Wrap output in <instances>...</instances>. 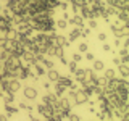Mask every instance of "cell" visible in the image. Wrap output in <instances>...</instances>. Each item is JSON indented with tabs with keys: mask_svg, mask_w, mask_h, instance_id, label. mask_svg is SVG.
I'll use <instances>...</instances> for the list:
<instances>
[{
	"mask_svg": "<svg viewBox=\"0 0 129 121\" xmlns=\"http://www.w3.org/2000/svg\"><path fill=\"white\" fill-rule=\"evenodd\" d=\"M129 24L126 23V24H119L118 21L116 23H113L111 26H110V29H111V32L115 34V39H121V37H126V36L129 34Z\"/></svg>",
	"mask_w": 129,
	"mask_h": 121,
	"instance_id": "1",
	"label": "cell"
},
{
	"mask_svg": "<svg viewBox=\"0 0 129 121\" xmlns=\"http://www.w3.org/2000/svg\"><path fill=\"white\" fill-rule=\"evenodd\" d=\"M19 60H21V65H23V66L31 68L32 65L36 63V55L32 53V52H29V50H24V53L19 56Z\"/></svg>",
	"mask_w": 129,
	"mask_h": 121,
	"instance_id": "2",
	"label": "cell"
},
{
	"mask_svg": "<svg viewBox=\"0 0 129 121\" xmlns=\"http://www.w3.org/2000/svg\"><path fill=\"white\" fill-rule=\"evenodd\" d=\"M89 97L86 92H84V89H78V90H74V105H84L89 102Z\"/></svg>",
	"mask_w": 129,
	"mask_h": 121,
	"instance_id": "3",
	"label": "cell"
},
{
	"mask_svg": "<svg viewBox=\"0 0 129 121\" xmlns=\"http://www.w3.org/2000/svg\"><path fill=\"white\" fill-rule=\"evenodd\" d=\"M36 110H37L42 116H45V118H52L53 116V108L50 107V105H45V103H39L37 107H36Z\"/></svg>",
	"mask_w": 129,
	"mask_h": 121,
	"instance_id": "4",
	"label": "cell"
},
{
	"mask_svg": "<svg viewBox=\"0 0 129 121\" xmlns=\"http://www.w3.org/2000/svg\"><path fill=\"white\" fill-rule=\"evenodd\" d=\"M23 94L26 99H29V100H36L37 99V89L36 87H32V86H26L23 89Z\"/></svg>",
	"mask_w": 129,
	"mask_h": 121,
	"instance_id": "5",
	"label": "cell"
},
{
	"mask_svg": "<svg viewBox=\"0 0 129 121\" xmlns=\"http://www.w3.org/2000/svg\"><path fill=\"white\" fill-rule=\"evenodd\" d=\"M70 44H71V42H68V39L64 37V36H58V34H56V37L53 39V45H55V47L64 48V47H70Z\"/></svg>",
	"mask_w": 129,
	"mask_h": 121,
	"instance_id": "6",
	"label": "cell"
},
{
	"mask_svg": "<svg viewBox=\"0 0 129 121\" xmlns=\"http://www.w3.org/2000/svg\"><path fill=\"white\" fill-rule=\"evenodd\" d=\"M47 79L50 81V82H56V81L60 79V73L55 70V68H52V70H47Z\"/></svg>",
	"mask_w": 129,
	"mask_h": 121,
	"instance_id": "7",
	"label": "cell"
},
{
	"mask_svg": "<svg viewBox=\"0 0 129 121\" xmlns=\"http://www.w3.org/2000/svg\"><path fill=\"white\" fill-rule=\"evenodd\" d=\"M56 100H58V97H56L55 94H52V92H48V94H45L44 95V99H42V102L45 103V105H53V103H56Z\"/></svg>",
	"mask_w": 129,
	"mask_h": 121,
	"instance_id": "8",
	"label": "cell"
},
{
	"mask_svg": "<svg viewBox=\"0 0 129 121\" xmlns=\"http://www.w3.org/2000/svg\"><path fill=\"white\" fill-rule=\"evenodd\" d=\"M68 23H70L71 26H76V27H79V29H81V27H84V19L81 18L79 15H74V16H73V18L70 19V21H68Z\"/></svg>",
	"mask_w": 129,
	"mask_h": 121,
	"instance_id": "9",
	"label": "cell"
},
{
	"mask_svg": "<svg viewBox=\"0 0 129 121\" xmlns=\"http://www.w3.org/2000/svg\"><path fill=\"white\" fill-rule=\"evenodd\" d=\"M78 15H79L82 19H89V18H90V7H89V5H82Z\"/></svg>",
	"mask_w": 129,
	"mask_h": 121,
	"instance_id": "10",
	"label": "cell"
},
{
	"mask_svg": "<svg viewBox=\"0 0 129 121\" xmlns=\"http://www.w3.org/2000/svg\"><path fill=\"white\" fill-rule=\"evenodd\" d=\"M73 74H74V79L78 81V82H84V81H86V73H84V68H78V70L73 73Z\"/></svg>",
	"mask_w": 129,
	"mask_h": 121,
	"instance_id": "11",
	"label": "cell"
},
{
	"mask_svg": "<svg viewBox=\"0 0 129 121\" xmlns=\"http://www.w3.org/2000/svg\"><path fill=\"white\" fill-rule=\"evenodd\" d=\"M81 37V29L79 27H74L71 32H70V36H68V42H74V40H78Z\"/></svg>",
	"mask_w": 129,
	"mask_h": 121,
	"instance_id": "12",
	"label": "cell"
},
{
	"mask_svg": "<svg viewBox=\"0 0 129 121\" xmlns=\"http://www.w3.org/2000/svg\"><path fill=\"white\" fill-rule=\"evenodd\" d=\"M64 92H66V87H64L63 84H60V82H55V92H53V94L58 97V99L64 95Z\"/></svg>",
	"mask_w": 129,
	"mask_h": 121,
	"instance_id": "13",
	"label": "cell"
},
{
	"mask_svg": "<svg viewBox=\"0 0 129 121\" xmlns=\"http://www.w3.org/2000/svg\"><path fill=\"white\" fill-rule=\"evenodd\" d=\"M56 82H60V84H63L66 89H70L73 86V81L70 79V76H60V79L56 81Z\"/></svg>",
	"mask_w": 129,
	"mask_h": 121,
	"instance_id": "14",
	"label": "cell"
},
{
	"mask_svg": "<svg viewBox=\"0 0 129 121\" xmlns=\"http://www.w3.org/2000/svg\"><path fill=\"white\" fill-rule=\"evenodd\" d=\"M18 111H19L18 107H13L11 103H5V113H7V116H11V115H15V113H18Z\"/></svg>",
	"mask_w": 129,
	"mask_h": 121,
	"instance_id": "15",
	"label": "cell"
},
{
	"mask_svg": "<svg viewBox=\"0 0 129 121\" xmlns=\"http://www.w3.org/2000/svg\"><path fill=\"white\" fill-rule=\"evenodd\" d=\"M32 66L36 68V74H37V76H42V74H45V73H47L45 66H44L42 63H39V62H36L34 65H32Z\"/></svg>",
	"mask_w": 129,
	"mask_h": 121,
	"instance_id": "16",
	"label": "cell"
},
{
	"mask_svg": "<svg viewBox=\"0 0 129 121\" xmlns=\"http://www.w3.org/2000/svg\"><path fill=\"white\" fill-rule=\"evenodd\" d=\"M116 16H118V19H119V21L123 23V24H126V23H127V10H124V8H123V10H118Z\"/></svg>",
	"mask_w": 129,
	"mask_h": 121,
	"instance_id": "17",
	"label": "cell"
},
{
	"mask_svg": "<svg viewBox=\"0 0 129 121\" xmlns=\"http://www.w3.org/2000/svg\"><path fill=\"white\" fill-rule=\"evenodd\" d=\"M118 71H119V74H121V78H127L129 76V66L127 65H118Z\"/></svg>",
	"mask_w": 129,
	"mask_h": 121,
	"instance_id": "18",
	"label": "cell"
},
{
	"mask_svg": "<svg viewBox=\"0 0 129 121\" xmlns=\"http://www.w3.org/2000/svg\"><path fill=\"white\" fill-rule=\"evenodd\" d=\"M5 37L8 40H16V39H18V31L13 29V27H10V29L7 31V36H5Z\"/></svg>",
	"mask_w": 129,
	"mask_h": 121,
	"instance_id": "19",
	"label": "cell"
},
{
	"mask_svg": "<svg viewBox=\"0 0 129 121\" xmlns=\"http://www.w3.org/2000/svg\"><path fill=\"white\" fill-rule=\"evenodd\" d=\"M11 56V52L10 50H7V48H0V62H7L8 58Z\"/></svg>",
	"mask_w": 129,
	"mask_h": 121,
	"instance_id": "20",
	"label": "cell"
},
{
	"mask_svg": "<svg viewBox=\"0 0 129 121\" xmlns=\"http://www.w3.org/2000/svg\"><path fill=\"white\" fill-rule=\"evenodd\" d=\"M103 78L107 79V81L115 79V78H116V71H115V70H111V68H108V70H105V73H103Z\"/></svg>",
	"mask_w": 129,
	"mask_h": 121,
	"instance_id": "21",
	"label": "cell"
},
{
	"mask_svg": "<svg viewBox=\"0 0 129 121\" xmlns=\"http://www.w3.org/2000/svg\"><path fill=\"white\" fill-rule=\"evenodd\" d=\"M2 99L5 103H13L15 102V94H8V92H3L2 94Z\"/></svg>",
	"mask_w": 129,
	"mask_h": 121,
	"instance_id": "22",
	"label": "cell"
},
{
	"mask_svg": "<svg viewBox=\"0 0 129 121\" xmlns=\"http://www.w3.org/2000/svg\"><path fill=\"white\" fill-rule=\"evenodd\" d=\"M92 66H94V71H102L105 68V65H103V62H100V60H94Z\"/></svg>",
	"mask_w": 129,
	"mask_h": 121,
	"instance_id": "23",
	"label": "cell"
},
{
	"mask_svg": "<svg viewBox=\"0 0 129 121\" xmlns=\"http://www.w3.org/2000/svg\"><path fill=\"white\" fill-rule=\"evenodd\" d=\"M105 13H107L108 16H116V13H118V8H115V7H105Z\"/></svg>",
	"mask_w": 129,
	"mask_h": 121,
	"instance_id": "24",
	"label": "cell"
},
{
	"mask_svg": "<svg viewBox=\"0 0 129 121\" xmlns=\"http://www.w3.org/2000/svg\"><path fill=\"white\" fill-rule=\"evenodd\" d=\"M66 26H68V21L66 19H58V21H55V27H58V29H66Z\"/></svg>",
	"mask_w": 129,
	"mask_h": 121,
	"instance_id": "25",
	"label": "cell"
},
{
	"mask_svg": "<svg viewBox=\"0 0 129 121\" xmlns=\"http://www.w3.org/2000/svg\"><path fill=\"white\" fill-rule=\"evenodd\" d=\"M42 65L45 66V70H52V68H53V60H50V58H44V60H42Z\"/></svg>",
	"mask_w": 129,
	"mask_h": 121,
	"instance_id": "26",
	"label": "cell"
},
{
	"mask_svg": "<svg viewBox=\"0 0 129 121\" xmlns=\"http://www.w3.org/2000/svg\"><path fill=\"white\" fill-rule=\"evenodd\" d=\"M68 68H70V71H71V74H73V73H74L76 70H78V63H76V62H73V60H71V62H68Z\"/></svg>",
	"mask_w": 129,
	"mask_h": 121,
	"instance_id": "27",
	"label": "cell"
},
{
	"mask_svg": "<svg viewBox=\"0 0 129 121\" xmlns=\"http://www.w3.org/2000/svg\"><path fill=\"white\" fill-rule=\"evenodd\" d=\"M90 36V29L89 27H81V37H89Z\"/></svg>",
	"mask_w": 129,
	"mask_h": 121,
	"instance_id": "28",
	"label": "cell"
},
{
	"mask_svg": "<svg viewBox=\"0 0 129 121\" xmlns=\"http://www.w3.org/2000/svg\"><path fill=\"white\" fill-rule=\"evenodd\" d=\"M78 50H79V52H87V50H89L87 42H81V44H79V47H78Z\"/></svg>",
	"mask_w": 129,
	"mask_h": 121,
	"instance_id": "29",
	"label": "cell"
},
{
	"mask_svg": "<svg viewBox=\"0 0 129 121\" xmlns=\"http://www.w3.org/2000/svg\"><path fill=\"white\" fill-rule=\"evenodd\" d=\"M68 119L70 121H81V116H78L76 113H70V115H68Z\"/></svg>",
	"mask_w": 129,
	"mask_h": 121,
	"instance_id": "30",
	"label": "cell"
},
{
	"mask_svg": "<svg viewBox=\"0 0 129 121\" xmlns=\"http://www.w3.org/2000/svg\"><path fill=\"white\" fill-rule=\"evenodd\" d=\"M56 8H60L61 11H66L68 10V2H58V7Z\"/></svg>",
	"mask_w": 129,
	"mask_h": 121,
	"instance_id": "31",
	"label": "cell"
},
{
	"mask_svg": "<svg viewBox=\"0 0 129 121\" xmlns=\"http://www.w3.org/2000/svg\"><path fill=\"white\" fill-rule=\"evenodd\" d=\"M53 56H58V58H60V56H63V48L61 47H55V55Z\"/></svg>",
	"mask_w": 129,
	"mask_h": 121,
	"instance_id": "32",
	"label": "cell"
},
{
	"mask_svg": "<svg viewBox=\"0 0 129 121\" xmlns=\"http://www.w3.org/2000/svg\"><path fill=\"white\" fill-rule=\"evenodd\" d=\"M81 60H82V55H81V53H73V62L79 63Z\"/></svg>",
	"mask_w": 129,
	"mask_h": 121,
	"instance_id": "33",
	"label": "cell"
},
{
	"mask_svg": "<svg viewBox=\"0 0 129 121\" xmlns=\"http://www.w3.org/2000/svg\"><path fill=\"white\" fill-rule=\"evenodd\" d=\"M89 27H90V29H95L97 27V19H89Z\"/></svg>",
	"mask_w": 129,
	"mask_h": 121,
	"instance_id": "34",
	"label": "cell"
},
{
	"mask_svg": "<svg viewBox=\"0 0 129 121\" xmlns=\"http://www.w3.org/2000/svg\"><path fill=\"white\" fill-rule=\"evenodd\" d=\"M86 60H89V62H94V60H95L94 53H92V52H86Z\"/></svg>",
	"mask_w": 129,
	"mask_h": 121,
	"instance_id": "35",
	"label": "cell"
},
{
	"mask_svg": "<svg viewBox=\"0 0 129 121\" xmlns=\"http://www.w3.org/2000/svg\"><path fill=\"white\" fill-rule=\"evenodd\" d=\"M99 40H100V42H105V40H107V34H105V32H100V34H99Z\"/></svg>",
	"mask_w": 129,
	"mask_h": 121,
	"instance_id": "36",
	"label": "cell"
},
{
	"mask_svg": "<svg viewBox=\"0 0 129 121\" xmlns=\"http://www.w3.org/2000/svg\"><path fill=\"white\" fill-rule=\"evenodd\" d=\"M118 53H119L121 56H126V55H127V48H126V47H123V48H121V50L118 52Z\"/></svg>",
	"mask_w": 129,
	"mask_h": 121,
	"instance_id": "37",
	"label": "cell"
},
{
	"mask_svg": "<svg viewBox=\"0 0 129 121\" xmlns=\"http://www.w3.org/2000/svg\"><path fill=\"white\" fill-rule=\"evenodd\" d=\"M113 63H115L116 66H118V65H121V58H119V56H113Z\"/></svg>",
	"mask_w": 129,
	"mask_h": 121,
	"instance_id": "38",
	"label": "cell"
},
{
	"mask_svg": "<svg viewBox=\"0 0 129 121\" xmlns=\"http://www.w3.org/2000/svg\"><path fill=\"white\" fill-rule=\"evenodd\" d=\"M103 50H105V52H110V50H111V47L108 45V44H105V42H103Z\"/></svg>",
	"mask_w": 129,
	"mask_h": 121,
	"instance_id": "39",
	"label": "cell"
},
{
	"mask_svg": "<svg viewBox=\"0 0 129 121\" xmlns=\"http://www.w3.org/2000/svg\"><path fill=\"white\" fill-rule=\"evenodd\" d=\"M29 118H31V121H40V119L37 118V116H36V115H32V113L29 115Z\"/></svg>",
	"mask_w": 129,
	"mask_h": 121,
	"instance_id": "40",
	"label": "cell"
},
{
	"mask_svg": "<svg viewBox=\"0 0 129 121\" xmlns=\"http://www.w3.org/2000/svg\"><path fill=\"white\" fill-rule=\"evenodd\" d=\"M60 62H61L63 65H68V60L64 58V55H63V56H60Z\"/></svg>",
	"mask_w": 129,
	"mask_h": 121,
	"instance_id": "41",
	"label": "cell"
},
{
	"mask_svg": "<svg viewBox=\"0 0 129 121\" xmlns=\"http://www.w3.org/2000/svg\"><path fill=\"white\" fill-rule=\"evenodd\" d=\"M63 19H66V21H68V19H70V15H68L66 11H63Z\"/></svg>",
	"mask_w": 129,
	"mask_h": 121,
	"instance_id": "42",
	"label": "cell"
},
{
	"mask_svg": "<svg viewBox=\"0 0 129 121\" xmlns=\"http://www.w3.org/2000/svg\"><path fill=\"white\" fill-rule=\"evenodd\" d=\"M113 44H115V47H119V45H121V42H119V39H115V42H113Z\"/></svg>",
	"mask_w": 129,
	"mask_h": 121,
	"instance_id": "43",
	"label": "cell"
},
{
	"mask_svg": "<svg viewBox=\"0 0 129 121\" xmlns=\"http://www.w3.org/2000/svg\"><path fill=\"white\" fill-rule=\"evenodd\" d=\"M44 87H45V89H50V81H47V82H44Z\"/></svg>",
	"mask_w": 129,
	"mask_h": 121,
	"instance_id": "44",
	"label": "cell"
},
{
	"mask_svg": "<svg viewBox=\"0 0 129 121\" xmlns=\"http://www.w3.org/2000/svg\"><path fill=\"white\" fill-rule=\"evenodd\" d=\"M7 118H8L7 115H0V121H7Z\"/></svg>",
	"mask_w": 129,
	"mask_h": 121,
	"instance_id": "45",
	"label": "cell"
},
{
	"mask_svg": "<svg viewBox=\"0 0 129 121\" xmlns=\"http://www.w3.org/2000/svg\"><path fill=\"white\" fill-rule=\"evenodd\" d=\"M127 45H129V39H126V40H124V44H123V47H126V48H127Z\"/></svg>",
	"mask_w": 129,
	"mask_h": 121,
	"instance_id": "46",
	"label": "cell"
},
{
	"mask_svg": "<svg viewBox=\"0 0 129 121\" xmlns=\"http://www.w3.org/2000/svg\"><path fill=\"white\" fill-rule=\"evenodd\" d=\"M2 8H3V7H2V5H0V13H2Z\"/></svg>",
	"mask_w": 129,
	"mask_h": 121,
	"instance_id": "47",
	"label": "cell"
}]
</instances>
